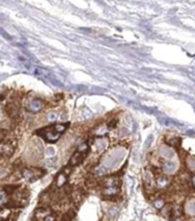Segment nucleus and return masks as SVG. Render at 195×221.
I'll list each match as a JSON object with an SVG mask.
<instances>
[{"instance_id":"nucleus-4","label":"nucleus","mask_w":195,"mask_h":221,"mask_svg":"<svg viewBox=\"0 0 195 221\" xmlns=\"http://www.w3.org/2000/svg\"><path fill=\"white\" fill-rule=\"evenodd\" d=\"M44 107H45V101L41 100V99H37V98L30 99V100L27 101V104H25V108H27V111L30 112V113H38V112H40Z\"/></svg>"},{"instance_id":"nucleus-9","label":"nucleus","mask_w":195,"mask_h":221,"mask_svg":"<svg viewBox=\"0 0 195 221\" xmlns=\"http://www.w3.org/2000/svg\"><path fill=\"white\" fill-rule=\"evenodd\" d=\"M56 161H57V158H56L55 156L47 157V158L45 159V166H47V167H54L55 164H56Z\"/></svg>"},{"instance_id":"nucleus-15","label":"nucleus","mask_w":195,"mask_h":221,"mask_svg":"<svg viewBox=\"0 0 195 221\" xmlns=\"http://www.w3.org/2000/svg\"><path fill=\"white\" fill-rule=\"evenodd\" d=\"M163 200H161V199H158V200H155V203H154V205H155V207H157V208H161L162 206H163Z\"/></svg>"},{"instance_id":"nucleus-14","label":"nucleus","mask_w":195,"mask_h":221,"mask_svg":"<svg viewBox=\"0 0 195 221\" xmlns=\"http://www.w3.org/2000/svg\"><path fill=\"white\" fill-rule=\"evenodd\" d=\"M187 210H188V212H189V213L195 214V202L189 203V204H188V206H187Z\"/></svg>"},{"instance_id":"nucleus-10","label":"nucleus","mask_w":195,"mask_h":221,"mask_svg":"<svg viewBox=\"0 0 195 221\" xmlns=\"http://www.w3.org/2000/svg\"><path fill=\"white\" fill-rule=\"evenodd\" d=\"M7 191L5 190V189H3V190H0V205H4V204H6L7 203V200H8V196H7Z\"/></svg>"},{"instance_id":"nucleus-5","label":"nucleus","mask_w":195,"mask_h":221,"mask_svg":"<svg viewBox=\"0 0 195 221\" xmlns=\"http://www.w3.org/2000/svg\"><path fill=\"white\" fill-rule=\"evenodd\" d=\"M86 153H83V152H80V151H78V150H76L72 154H71V157L69 158V161H68V165L70 166V167H76V166H79L83 161H84V159L86 158Z\"/></svg>"},{"instance_id":"nucleus-7","label":"nucleus","mask_w":195,"mask_h":221,"mask_svg":"<svg viewBox=\"0 0 195 221\" xmlns=\"http://www.w3.org/2000/svg\"><path fill=\"white\" fill-rule=\"evenodd\" d=\"M45 119H46L47 122L53 123V122H56V120L60 119V114H59L57 112H55V111H51V112H48V113L46 114Z\"/></svg>"},{"instance_id":"nucleus-8","label":"nucleus","mask_w":195,"mask_h":221,"mask_svg":"<svg viewBox=\"0 0 195 221\" xmlns=\"http://www.w3.org/2000/svg\"><path fill=\"white\" fill-rule=\"evenodd\" d=\"M118 191H120V188H118V185H115V187H107V188H105V190H104V193L106 195V196H116L117 193H118Z\"/></svg>"},{"instance_id":"nucleus-18","label":"nucleus","mask_w":195,"mask_h":221,"mask_svg":"<svg viewBox=\"0 0 195 221\" xmlns=\"http://www.w3.org/2000/svg\"><path fill=\"white\" fill-rule=\"evenodd\" d=\"M3 174H5V169L0 166V176H3Z\"/></svg>"},{"instance_id":"nucleus-2","label":"nucleus","mask_w":195,"mask_h":221,"mask_svg":"<svg viewBox=\"0 0 195 221\" xmlns=\"http://www.w3.org/2000/svg\"><path fill=\"white\" fill-rule=\"evenodd\" d=\"M5 112L12 122H17L21 119V101L19 97H13L6 105Z\"/></svg>"},{"instance_id":"nucleus-12","label":"nucleus","mask_w":195,"mask_h":221,"mask_svg":"<svg viewBox=\"0 0 195 221\" xmlns=\"http://www.w3.org/2000/svg\"><path fill=\"white\" fill-rule=\"evenodd\" d=\"M168 183H169V181H168L164 176H160V177H157V184H158V187H165Z\"/></svg>"},{"instance_id":"nucleus-3","label":"nucleus","mask_w":195,"mask_h":221,"mask_svg":"<svg viewBox=\"0 0 195 221\" xmlns=\"http://www.w3.org/2000/svg\"><path fill=\"white\" fill-rule=\"evenodd\" d=\"M21 173H22L24 179H27L28 181L32 182V181L39 179L40 176H43L45 171L43 168H40V167H30V168H23Z\"/></svg>"},{"instance_id":"nucleus-16","label":"nucleus","mask_w":195,"mask_h":221,"mask_svg":"<svg viewBox=\"0 0 195 221\" xmlns=\"http://www.w3.org/2000/svg\"><path fill=\"white\" fill-rule=\"evenodd\" d=\"M117 211H118V210H117L116 207H113V208H110V212H109V215H110V216H115V215L117 214Z\"/></svg>"},{"instance_id":"nucleus-17","label":"nucleus","mask_w":195,"mask_h":221,"mask_svg":"<svg viewBox=\"0 0 195 221\" xmlns=\"http://www.w3.org/2000/svg\"><path fill=\"white\" fill-rule=\"evenodd\" d=\"M43 221H54V218H53L52 215H47Z\"/></svg>"},{"instance_id":"nucleus-11","label":"nucleus","mask_w":195,"mask_h":221,"mask_svg":"<svg viewBox=\"0 0 195 221\" xmlns=\"http://www.w3.org/2000/svg\"><path fill=\"white\" fill-rule=\"evenodd\" d=\"M75 212L71 210V211H68L67 213H65V215L63 216V221H71L72 219H73V216H75Z\"/></svg>"},{"instance_id":"nucleus-6","label":"nucleus","mask_w":195,"mask_h":221,"mask_svg":"<svg viewBox=\"0 0 195 221\" xmlns=\"http://www.w3.org/2000/svg\"><path fill=\"white\" fill-rule=\"evenodd\" d=\"M67 181H68V175L65 173H63V172L57 174L56 177H55V184H56L57 188H62L63 185H65Z\"/></svg>"},{"instance_id":"nucleus-1","label":"nucleus","mask_w":195,"mask_h":221,"mask_svg":"<svg viewBox=\"0 0 195 221\" xmlns=\"http://www.w3.org/2000/svg\"><path fill=\"white\" fill-rule=\"evenodd\" d=\"M67 128H68V123H55L37 130L36 134L41 138L46 139L47 142L53 143V142H56L62 136V134L67 130Z\"/></svg>"},{"instance_id":"nucleus-19","label":"nucleus","mask_w":195,"mask_h":221,"mask_svg":"<svg viewBox=\"0 0 195 221\" xmlns=\"http://www.w3.org/2000/svg\"><path fill=\"white\" fill-rule=\"evenodd\" d=\"M192 184H193V185L195 187V175H194V176L192 177Z\"/></svg>"},{"instance_id":"nucleus-13","label":"nucleus","mask_w":195,"mask_h":221,"mask_svg":"<svg viewBox=\"0 0 195 221\" xmlns=\"http://www.w3.org/2000/svg\"><path fill=\"white\" fill-rule=\"evenodd\" d=\"M94 173H95V175H104L106 173V169L102 166H96L94 168Z\"/></svg>"}]
</instances>
